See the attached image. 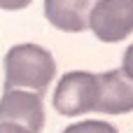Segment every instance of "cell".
I'll list each match as a JSON object with an SVG mask.
<instances>
[{
  "mask_svg": "<svg viewBox=\"0 0 133 133\" xmlns=\"http://www.w3.org/2000/svg\"><path fill=\"white\" fill-rule=\"evenodd\" d=\"M56 75L54 56L40 44H14L5 54V91L30 89L42 94Z\"/></svg>",
  "mask_w": 133,
  "mask_h": 133,
  "instance_id": "cell-1",
  "label": "cell"
},
{
  "mask_svg": "<svg viewBox=\"0 0 133 133\" xmlns=\"http://www.w3.org/2000/svg\"><path fill=\"white\" fill-rule=\"evenodd\" d=\"M63 133H117V129L108 122H79V124H72L68 129H63Z\"/></svg>",
  "mask_w": 133,
  "mask_h": 133,
  "instance_id": "cell-7",
  "label": "cell"
},
{
  "mask_svg": "<svg viewBox=\"0 0 133 133\" xmlns=\"http://www.w3.org/2000/svg\"><path fill=\"white\" fill-rule=\"evenodd\" d=\"M89 28L101 42H119L131 35L133 0H98L89 12Z\"/></svg>",
  "mask_w": 133,
  "mask_h": 133,
  "instance_id": "cell-3",
  "label": "cell"
},
{
  "mask_svg": "<svg viewBox=\"0 0 133 133\" xmlns=\"http://www.w3.org/2000/svg\"><path fill=\"white\" fill-rule=\"evenodd\" d=\"M54 108L63 117L96 112V75L72 70L61 77L54 91Z\"/></svg>",
  "mask_w": 133,
  "mask_h": 133,
  "instance_id": "cell-2",
  "label": "cell"
},
{
  "mask_svg": "<svg viewBox=\"0 0 133 133\" xmlns=\"http://www.w3.org/2000/svg\"><path fill=\"white\" fill-rule=\"evenodd\" d=\"M0 124H16L28 133H40L44 126L42 96L23 89H9L0 98Z\"/></svg>",
  "mask_w": 133,
  "mask_h": 133,
  "instance_id": "cell-4",
  "label": "cell"
},
{
  "mask_svg": "<svg viewBox=\"0 0 133 133\" xmlns=\"http://www.w3.org/2000/svg\"><path fill=\"white\" fill-rule=\"evenodd\" d=\"M91 0H44L47 21L65 33H82L89 28Z\"/></svg>",
  "mask_w": 133,
  "mask_h": 133,
  "instance_id": "cell-6",
  "label": "cell"
},
{
  "mask_svg": "<svg viewBox=\"0 0 133 133\" xmlns=\"http://www.w3.org/2000/svg\"><path fill=\"white\" fill-rule=\"evenodd\" d=\"M0 133H28V131L16 124H0Z\"/></svg>",
  "mask_w": 133,
  "mask_h": 133,
  "instance_id": "cell-9",
  "label": "cell"
},
{
  "mask_svg": "<svg viewBox=\"0 0 133 133\" xmlns=\"http://www.w3.org/2000/svg\"><path fill=\"white\" fill-rule=\"evenodd\" d=\"M133 108L131 79L119 72H101L96 75V112L105 115H126Z\"/></svg>",
  "mask_w": 133,
  "mask_h": 133,
  "instance_id": "cell-5",
  "label": "cell"
},
{
  "mask_svg": "<svg viewBox=\"0 0 133 133\" xmlns=\"http://www.w3.org/2000/svg\"><path fill=\"white\" fill-rule=\"evenodd\" d=\"M33 0H0V9H7V12H16V9H23L28 7Z\"/></svg>",
  "mask_w": 133,
  "mask_h": 133,
  "instance_id": "cell-8",
  "label": "cell"
}]
</instances>
